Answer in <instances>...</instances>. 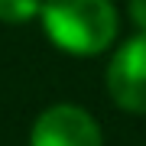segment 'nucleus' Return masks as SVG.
<instances>
[{
	"label": "nucleus",
	"mask_w": 146,
	"mask_h": 146,
	"mask_svg": "<svg viewBox=\"0 0 146 146\" xmlns=\"http://www.w3.org/2000/svg\"><path fill=\"white\" fill-rule=\"evenodd\" d=\"M39 16L49 39L72 55L104 52L120 26L110 0H42Z\"/></svg>",
	"instance_id": "f257e3e1"
},
{
	"label": "nucleus",
	"mask_w": 146,
	"mask_h": 146,
	"mask_svg": "<svg viewBox=\"0 0 146 146\" xmlns=\"http://www.w3.org/2000/svg\"><path fill=\"white\" fill-rule=\"evenodd\" d=\"M107 91L130 114H146V33L140 29L133 39L114 52L107 65Z\"/></svg>",
	"instance_id": "f03ea898"
},
{
	"label": "nucleus",
	"mask_w": 146,
	"mask_h": 146,
	"mask_svg": "<svg viewBox=\"0 0 146 146\" xmlns=\"http://www.w3.org/2000/svg\"><path fill=\"white\" fill-rule=\"evenodd\" d=\"M29 146H101V130L88 110L55 104L36 117Z\"/></svg>",
	"instance_id": "7ed1b4c3"
},
{
	"label": "nucleus",
	"mask_w": 146,
	"mask_h": 146,
	"mask_svg": "<svg viewBox=\"0 0 146 146\" xmlns=\"http://www.w3.org/2000/svg\"><path fill=\"white\" fill-rule=\"evenodd\" d=\"M42 13V0H0V20L3 23H29Z\"/></svg>",
	"instance_id": "20e7f679"
},
{
	"label": "nucleus",
	"mask_w": 146,
	"mask_h": 146,
	"mask_svg": "<svg viewBox=\"0 0 146 146\" xmlns=\"http://www.w3.org/2000/svg\"><path fill=\"white\" fill-rule=\"evenodd\" d=\"M130 20L146 33V0H130Z\"/></svg>",
	"instance_id": "39448f33"
}]
</instances>
